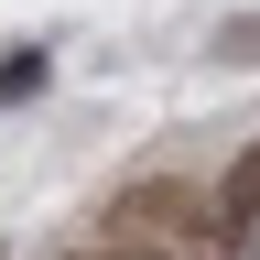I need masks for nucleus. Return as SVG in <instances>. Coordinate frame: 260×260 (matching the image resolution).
<instances>
[{
  "label": "nucleus",
  "instance_id": "nucleus-2",
  "mask_svg": "<svg viewBox=\"0 0 260 260\" xmlns=\"http://www.w3.org/2000/svg\"><path fill=\"white\" fill-rule=\"evenodd\" d=\"M32 87H44V54H11V65H0V98H32Z\"/></svg>",
  "mask_w": 260,
  "mask_h": 260
},
{
  "label": "nucleus",
  "instance_id": "nucleus-1",
  "mask_svg": "<svg viewBox=\"0 0 260 260\" xmlns=\"http://www.w3.org/2000/svg\"><path fill=\"white\" fill-rule=\"evenodd\" d=\"M206 239L217 249H239V239H260V141L217 174V195H206Z\"/></svg>",
  "mask_w": 260,
  "mask_h": 260
},
{
  "label": "nucleus",
  "instance_id": "nucleus-3",
  "mask_svg": "<svg viewBox=\"0 0 260 260\" xmlns=\"http://www.w3.org/2000/svg\"><path fill=\"white\" fill-rule=\"evenodd\" d=\"M228 65H260V22H239V32H228Z\"/></svg>",
  "mask_w": 260,
  "mask_h": 260
}]
</instances>
